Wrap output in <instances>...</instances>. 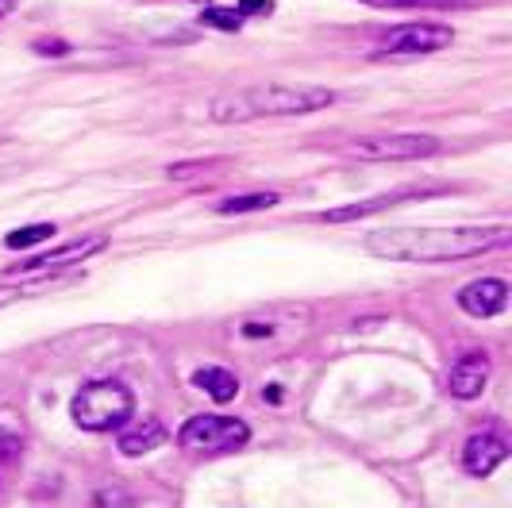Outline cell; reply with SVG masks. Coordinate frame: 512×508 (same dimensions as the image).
I'll list each match as a JSON object with an SVG mask.
<instances>
[{
    "label": "cell",
    "instance_id": "5bb4252c",
    "mask_svg": "<svg viewBox=\"0 0 512 508\" xmlns=\"http://www.w3.org/2000/svg\"><path fill=\"white\" fill-rule=\"evenodd\" d=\"M278 193H247V197H228V201L216 204L220 216H243V212H262V208H274Z\"/></svg>",
    "mask_w": 512,
    "mask_h": 508
},
{
    "label": "cell",
    "instance_id": "9a60e30c",
    "mask_svg": "<svg viewBox=\"0 0 512 508\" xmlns=\"http://www.w3.org/2000/svg\"><path fill=\"white\" fill-rule=\"evenodd\" d=\"M54 235V224H31V228H16L4 235V247L8 251H27V247H35V243H47Z\"/></svg>",
    "mask_w": 512,
    "mask_h": 508
},
{
    "label": "cell",
    "instance_id": "8992f818",
    "mask_svg": "<svg viewBox=\"0 0 512 508\" xmlns=\"http://www.w3.org/2000/svg\"><path fill=\"white\" fill-rule=\"evenodd\" d=\"M455 43V27L451 24H401L382 39V54L389 58H420V54H436Z\"/></svg>",
    "mask_w": 512,
    "mask_h": 508
},
{
    "label": "cell",
    "instance_id": "ba28073f",
    "mask_svg": "<svg viewBox=\"0 0 512 508\" xmlns=\"http://www.w3.org/2000/svg\"><path fill=\"white\" fill-rule=\"evenodd\" d=\"M505 305H509V285L501 278H478L459 289V308L466 316L489 320V316L505 312Z\"/></svg>",
    "mask_w": 512,
    "mask_h": 508
},
{
    "label": "cell",
    "instance_id": "5b68a950",
    "mask_svg": "<svg viewBox=\"0 0 512 508\" xmlns=\"http://www.w3.org/2000/svg\"><path fill=\"white\" fill-rule=\"evenodd\" d=\"M439 151L443 147L432 135H366L351 143V154L366 162H412V158H432Z\"/></svg>",
    "mask_w": 512,
    "mask_h": 508
},
{
    "label": "cell",
    "instance_id": "9c48e42d",
    "mask_svg": "<svg viewBox=\"0 0 512 508\" xmlns=\"http://www.w3.org/2000/svg\"><path fill=\"white\" fill-rule=\"evenodd\" d=\"M505 458H509V443H505L501 435H493V432L470 435L466 447H462V470H466L470 478H489Z\"/></svg>",
    "mask_w": 512,
    "mask_h": 508
},
{
    "label": "cell",
    "instance_id": "52a82bcc",
    "mask_svg": "<svg viewBox=\"0 0 512 508\" xmlns=\"http://www.w3.org/2000/svg\"><path fill=\"white\" fill-rule=\"evenodd\" d=\"M108 247V239L104 235H85V239H70V243H62V247H54V251H43V254H31L20 262V274H39V270H62V266H81L85 258H93V254H101Z\"/></svg>",
    "mask_w": 512,
    "mask_h": 508
},
{
    "label": "cell",
    "instance_id": "30bf717a",
    "mask_svg": "<svg viewBox=\"0 0 512 508\" xmlns=\"http://www.w3.org/2000/svg\"><path fill=\"white\" fill-rule=\"evenodd\" d=\"M439 189H397V193H382V197H370V201L359 204H343V208H332V212H320L324 224H351V220H366L382 208H393L397 201H420V197H436Z\"/></svg>",
    "mask_w": 512,
    "mask_h": 508
},
{
    "label": "cell",
    "instance_id": "ffe728a7",
    "mask_svg": "<svg viewBox=\"0 0 512 508\" xmlns=\"http://www.w3.org/2000/svg\"><path fill=\"white\" fill-rule=\"evenodd\" d=\"M16 455H20V439L0 428V458H4V462H12Z\"/></svg>",
    "mask_w": 512,
    "mask_h": 508
},
{
    "label": "cell",
    "instance_id": "603a6c76",
    "mask_svg": "<svg viewBox=\"0 0 512 508\" xmlns=\"http://www.w3.org/2000/svg\"><path fill=\"white\" fill-rule=\"evenodd\" d=\"M243 335L258 339V335H270V328H262V324H243Z\"/></svg>",
    "mask_w": 512,
    "mask_h": 508
},
{
    "label": "cell",
    "instance_id": "d6986e66",
    "mask_svg": "<svg viewBox=\"0 0 512 508\" xmlns=\"http://www.w3.org/2000/svg\"><path fill=\"white\" fill-rule=\"evenodd\" d=\"M274 0H239V16H270Z\"/></svg>",
    "mask_w": 512,
    "mask_h": 508
},
{
    "label": "cell",
    "instance_id": "7a4b0ae2",
    "mask_svg": "<svg viewBox=\"0 0 512 508\" xmlns=\"http://www.w3.org/2000/svg\"><path fill=\"white\" fill-rule=\"evenodd\" d=\"M335 101L332 89L324 85H289V81H266L239 93H224L208 104L212 124H243L258 116H308Z\"/></svg>",
    "mask_w": 512,
    "mask_h": 508
},
{
    "label": "cell",
    "instance_id": "8fae6325",
    "mask_svg": "<svg viewBox=\"0 0 512 508\" xmlns=\"http://www.w3.org/2000/svg\"><path fill=\"white\" fill-rule=\"evenodd\" d=\"M489 374H493V366H489L486 355H462L447 374V393L459 397V401H474L489 385Z\"/></svg>",
    "mask_w": 512,
    "mask_h": 508
},
{
    "label": "cell",
    "instance_id": "d4e9b609",
    "mask_svg": "<svg viewBox=\"0 0 512 508\" xmlns=\"http://www.w3.org/2000/svg\"><path fill=\"white\" fill-rule=\"evenodd\" d=\"M197 4H208V0H197Z\"/></svg>",
    "mask_w": 512,
    "mask_h": 508
},
{
    "label": "cell",
    "instance_id": "44dd1931",
    "mask_svg": "<svg viewBox=\"0 0 512 508\" xmlns=\"http://www.w3.org/2000/svg\"><path fill=\"white\" fill-rule=\"evenodd\" d=\"M35 51H39V54H54V58H62V54H70V47H66V43H58V39H39V43H35Z\"/></svg>",
    "mask_w": 512,
    "mask_h": 508
},
{
    "label": "cell",
    "instance_id": "7402d4cb",
    "mask_svg": "<svg viewBox=\"0 0 512 508\" xmlns=\"http://www.w3.org/2000/svg\"><path fill=\"white\" fill-rule=\"evenodd\" d=\"M97 505H131V497H124V493H97Z\"/></svg>",
    "mask_w": 512,
    "mask_h": 508
},
{
    "label": "cell",
    "instance_id": "2e32d148",
    "mask_svg": "<svg viewBox=\"0 0 512 508\" xmlns=\"http://www.w3.org/2000/svg\"><path fill=\"white\" fill-rule=\"evenodd\" d=\"M370 8H436V12H447V8H470V0H362Z\"/></svg>",
    "mask_w": 512,
    "mask_h": 508
},
{
    "label": "cell",
    "instance_id": "cb8c5ba5",
    "mask_svg": "<svg viewBox=\"0 0 512 508\" xmlns=\"http://www.w3.org/2000/svg\"><path fill=\"white\" fill-rule=\"evenodd\" d=\"M8 8H12V0H0V16H4V12H8Z\"/></svg>",
    "mask_w": 512,
    "mask_h": 508
},
{
    "label": "cell",
    "instance_id": "6da1fadb",
    "mask_svg": "<svg viewBox=\"0 0 512 508\" xmlns=\"http://www.w3.org/2000/svg\"><path fill=\"white\" fill-rule=\"evenodd\" d=\"M512 243V228H382L366 235V251L385 262H462L501 251Z\"/></svg>",
    "mask_w": 512,
    "mask_h": 508
},
{
    "label": "cell",
    "instance_id": "e0dca14e",
    "mask_svg": "<svg viewBox=\"0 0 512 508\" xmlns=\"http://www.w3.org/2000/svg\"><path fill=\"white\" fill-rule=\"evenodd\" d=\"M247 16H239V8H212L205 4V12H201V24L205 27H216V31H239Z\"/></svg>",
    "mask_w": 512,
    "mask_h": 508
},
{
    "label": "cell",
    "instance_id": "3957f363",
    "mask_svg": "<svg viewBox=\"0 0 512 508\" xmlns=\"http://www.w3.org/2000/svg\"><path fill=\"white\" fill-rule=\"evenodd\" d=\"M70 416H74V424L81 432H116L135 416V393L124 381H89V385L77 389Z\"/></svg>",
    "mask_w": 512,
    "mask_h": 508
},
{
    "label": "cell",
    "instance_id": "7c38bea8",
    "mask_svg": "<svg viewBox=\"0 0 512 508\" xmlns=\"http://www.w3.org/2000/svg\"><path fill=\"white\" fill-rule=\"evenodd\" d=\"M166 439H170L166 424H162V420H154V416H147V420H139V424H131V428L120 432V455L124 458L151 455V451H158Z\"/></svg>",
    "mask_w": 512,
    "mask_h": 508
},
{
    "label": "cell",
    "instance_id": "4fadbf2b",
    "mask_svg": "<svg viewBox=\"0 0 512 508\" xmlns=\"http://www.w3.org/2000/svg\"><path fill=\"white\" fill-rule=\"evenodd\" d=\"M193 385L197 389H205L212 401H220V405H228L235 401V393H239V378L224 370V366H201L197 374H193Z\"/></svg>",
    "mask_w": 512,
    "mask_h": 508
},
{
    "label": "cell",
    "instance_id": "277c9868",
    "mask_svg": "<svg viewBox=\"0 0 512 508\" xmlns=\"http://www.w3.org/2000/svg\"><path fill=\"white\" fill-rule=\"evenodd\" d=\"M251 443V428L235 416H193L178 432V447L197 455H228Z\"/></svg>",
    "mask_w": 512,
    "mask_h": 508
},
{
    "label": "cell",
    "instance_id": "ac0fdd59",
    "mask_svg": "<svg viewBox=\"0 0 512 508\" xmlns=\"http://www.w3.org/2000/svg\"><path fill=\"white\" fill-rule=\"evenodd\" d=\"M47 289V281H31V285H0V308L16 305V301H24L31 293H43Z\"/></svg>",
    "mask_w": 512,
    "mask_h": 508
}]
</instances>
